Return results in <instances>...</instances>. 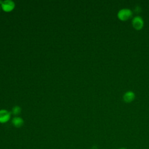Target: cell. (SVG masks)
<instances>
[{
    "label": "cell",
    "instance_id": "5b68a950",
    "mask_svg": "<svg viewBox=\"0 0 149 149\" xmlns=\"http://www.w3.org/2000/svg\"><path fill=\"white\" fill-rule=\"evenodd\" d=\"M135 98V94L132 91H128L126 92L123 97V100L126 102H130Z\"/></svg>",
    "mask_w": 149,
    "mask_h": 149
},
{
    "label": "cell",
    "instance_id": "ba28073f",
    "mask_svg": "<svg viewBox=\"0 0 149 149\" xmlns=\"http://www.w3.org/2000/svg\"><path fill=\"white\" fill-rule=\"evenodd\" d=\"M92 149H97V148L95 146H93V147H92Z\"/></svg>",
    "mask_w": 149,
    "mask_h": 149
},
{
    "label": "cell",
    "instance_id": "9c48e42d",
    "mask_svg": "<svg viewBox=\"0 0 149 149\" xmlns=\"http://www.w3.org/2000/svg\"><path fill=\"white\" fill-rule=\"evenodd\" d=\"M119 149H127V148H126L125 147H120V148H119Z\"/></svg>",
    "mask_w": 149,
    "mask_h": 149
},
{
    "label": "cell",
    "instance_id": "52a82bcc",
    "mask_svg": "<svg viewBox=\"0 0 149 149\" xmlns=\"http://www.w3.org/2000/svg\"><path fill=\"white\" fill-rule=\"evenodd\" d=\"M21 112V109L19 106H15L12 108V113L14 115H18Z\"/></svg>",
    "mask_w": 149,
    "mask_h": 149
},
{
    "label": "cell",
    "instance_id": "8992f818",
    "mask_svg": "<svg viewBox=\"0 0 149 149\" xmlns=\"http://www.w3.org/2000/svg\"><path fill=\"white\" fill-rule=\"evenodd\" d=\"M12 123L15 127L19 128L23 126L24 123V121L22 118L19 116H16L12 119Z\"/></svg>",
    "mask_w": 149,
    "mask_h": 149
},
{
    "label": "cell",
    "instance_id": "277c9868",
    "mask_svg": "<svg viewBox=\"0 0 149 149\" xmlns=\"http://www.w3.org/2000/svg\"><path fill=\"white\" fill-rule=\"evenodd\" d=\"M10 119V113L5 109L0 110V123H5Z\"/></svg>",
    "mask_w": 149,
    "mask_h": 149
},
{
    "label": "cell",
    "instance_id": "7a4b0ae2",
    "mask_svg": "<svg viewBox=\"0 0 149 149\" xmlns=\"http://www.w3.org/2000/svg\"><path fill=\"white\" fill-rule=\"evenodd\" d=\"M132 25L137 30L141 29L144 26L143 19L140 16H135L132 20Z\"/></svg>",
    "mask_w": 149,
    "mask_h": 149
},
{
    "label": "cell",
    "instance_id": "6da1fadb",
    "mask_svg": "<svg viewBox=\"0 0 149 149\" xmlns=\"http://www.w3.org/2000/svg\"><path fill=\"white\" fill-rule=\"evenodd\" d=\"M118 17L121 20H126L132 15V11L129 8H123L118 12Z\"/></svg>",
    "mask_w": 149,
    "mask_h": 149
},
{
    "label": "cell",
    "instance_id": "3957f363",
    "mask_svg": "<svg viewBox=\"0 0 149 149\" xmlns=\"http://www.w3.org/2000/svg\"><path fill=\"white\" fill-rule=\"evenodd\" d=\"M2 9L5 12H10L15 8V3L10 0H6L2 2L1 3Z\"/></svg>",
    "mask_w": 149,
    "mask_h": 149
}]
</instances>
